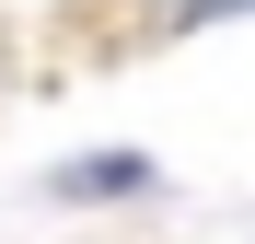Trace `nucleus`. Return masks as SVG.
<instances>
[{"label":"nucleus","mask_w":255,"mask_h":244,"mask_svg":"<svg viewBox=\"0 0 255 244\" xmlns=\"http://www.w3.org/2000/svg\"><path fill=\"white\" fill-rule=\"evenodd\" d=\"M47 186H58V198H139L151 163H139V151H105V163H58Z\"/></svg>","instance_id":"nucleus-1"},{"label":"nucleus","mask_w":255,"mask_h":244,"mask_svg":"<svg viewBox=\"0 0 255 244\" xmlns=\"http://www.w3.org/2000/svg\"><path fill=\"white\" fill-rule=\"evenodd\" d=\"M232 12H255V0H151L162 35H197V23H232Z\"/></svg>","instance_id":"nucleus-2"}]
</instances>
